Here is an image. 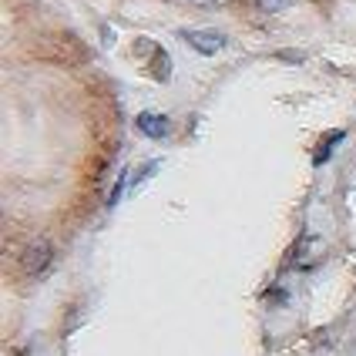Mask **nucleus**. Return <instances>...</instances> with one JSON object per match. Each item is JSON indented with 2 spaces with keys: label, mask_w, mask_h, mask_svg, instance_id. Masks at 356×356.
<instances>
[{
  "label": "nucleus",
  "mask_w": 356,
  "mask_h": 356,
  "mask_svg": "<svg viewBox=\"0 0 356 356\" xmlns=\"http://www.w3.org/2000/svg\"><path fill=\"white\" fill-rule=\"evenodd\" d=\"M259 10H266V14H279V10H286V7H293V0H256Z\"/></svg>",
  "instance_id": "nucleus-3"
},
{
  "label": "nucleus",
  "mask_w": 356,
  "mask_h": 356,
  "mask_svg": "<svg viewBox=\"0 0 356 356\" xmlns=\"http://www.w3.org/2000/svg\"><path fill=\"white\" fill-rule=\"evenodd\" d=\"M181 38L188 40L198 54H218V51L229 44V40H225V34H218V31H185Z\"/></svg>",
  "instance_id": "nucleus-1"
},
{
  "label": "nucleus",
  "mask_w": 356,
  "mask_h": 356,
  "mask_svg": "<svg viewBox=\"0 0 356 356\" xmlns=\"http://www.w3.org/2000/svg\"><path fill=\"white\" fill-rule=\"evenodd\" d=\"M198 7H225V3H232V0H192Z\"/></svg>",
  "instance_id": "nucleus-4"
},
{
  "label": "nucleus",
  "mask_w": 356,
  "mask_h": 356,
  "mask_svg": "<svg viewBox=\"0 0 356 356\" xmlns=\"http://www.w3.org/2000/svg\"><path fill=\"white\" fill-rule=\"evenodd\" d=\"M138 131H145L148 138H165L172 131V121L165 115H138Z\"/></svg>",
  "instance_id": "nucleus-2"
}]
</instances>
